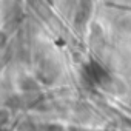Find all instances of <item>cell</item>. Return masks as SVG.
Instances as JSON below:
<instances>
[{
    "label": "cell",
    "mask_w": 131,
    "mask_h": 131,
    "mask_svg": "<svg viewBox=\"0 0 131 131\" xmlns=\"http://www.w3.org/2000/svg\"><path fill=\"white\" fill-rule=\"evenodd\" d=\"M46 131H63V128H62V126H59V125H49Z\"/></svg>",
    "instance_id": "1"
}]
</instances>
